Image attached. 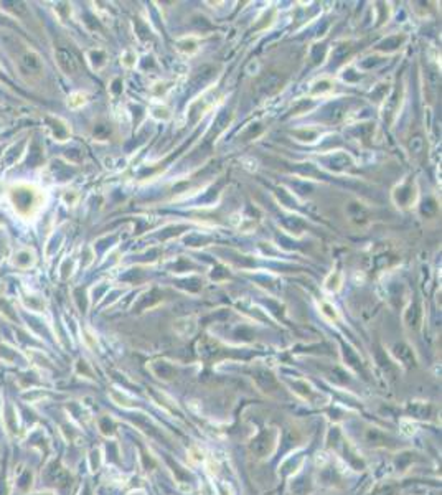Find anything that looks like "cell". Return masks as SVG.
Wrapping results in <instances>:
<instances>
[{
    "mask_svg": "<svg viewBox=\"0 0 442 495\" xmlns=\"http://www.w3.org/2000/svg\"><path fill=\"white\" fill-rule=\"evenodd\" d=\"M56 60H58L60 66H61L66 73H73L76 69V60L68 50H58L56 51Z\"/></svg>",
    "mask_w": 442,
    "mask_h": 495,
    "instance_id": "obj_1",
    "label": "cell"
},
{
    "mask_svg": "<svg viewBox=\"0 0 442 495\" xmlns=\"http://www.w3.org/2000/svg\"><path fill=\"white\" fill-rule=\"evenodd\" d=\"M21 64H23V68L30 73H40L41 68H43L41 60L38 58V55L32 53V51L23 55V58H21Z\"/></svg>",
    "mask_w": 442,
    "mask_h": 495,
    "instance_id": "obj_2",
    "label": "cell"
}]
</instances>
